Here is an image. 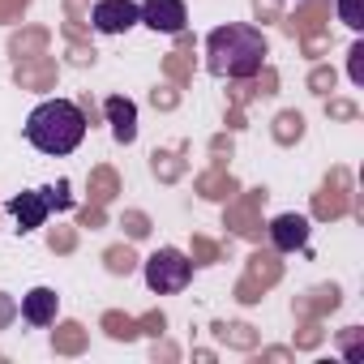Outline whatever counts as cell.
<instances>
[{
  "label": "cell",
  "instance_id": "cell-2",
  "mask_svg": "<svg viewBox=\"0 0 364 364\" xmlns=\"http://www.w3.org/2000/svg\"><path fill=\"white\" fill-rule=\"evenodd\" d=\"M86 137V112L73 99H43L26 116V141L39 154H73Z\"/></svg>",
  "mask_w": 364,
  "mask_h": 364
},
{
  "label": "cell",
  "instance_id": "cell-1",
  "mask_svg": "<svg viewBox=\"0 0 364 364\" xmlns=\"http://www.w3.org/2000/svg\"><path fill=\"white\" fill-rule=\"evenodd\" d=\"M266 35L249 22H228V26H215L206 35V69L215 77H228V82H249L262 73L266 65Z\"/></svg>",
  "mask_w": 364,
  "mask_h": 364
},
{
  "label": "cell",
  "instance_id": "cell-4",
  "mask_svg": "<svg viewBox=\"0 0 364 364\" xmlns=\"http://www.w3.org/2000/svg\"><path fill=\"white\" fill-rule=\"evenodd\" d=\"M60 189H26L18 198H9V215L18 219L22 232H39L52 215V206H65V198H56Z\"/></svg>",
  "mask_w": 364,
  "mask_h": 364
},
{
  "label": "cell",
  "instance_id": "cell-9",
  "mask_svg": "<svg viewBox=\"0 0 364 364\" xmlns=\"http://www.w3.org/2000/svg\"><path fill=\"white\" fill-rule=\"evenodd\" d=\"M56 313H60V296H56L52 287H31V291L22 296V321H31V326H52Z\"/></svg>",
  "mask_w": 364,
  "mask_h": 364
},
{
  "label": "cell",
  "instance_id": "cell-5",
  "mask_svg": "<svg viewBox=\"0 0 364 364\" xmlns=\"http://www.w3.org/2000/svg\"><path fill=\"white\" fill-rule=\"evenodd\" d=\"M137 22L150 26L154 35H180L189 26V9H185V0H141Z\"/></svg>",
  "mask_w": 364,
  "mask_h": 364
},
{
  "label": "cell",
  "instance_id": "cell-6",
  "mask_svg": "<svg viewBox=\"0 0 364 364\" xmlns=\"http://www.w3.org/2000/svg\"><path fill=\"white\" fill-rule=\"evenodd\" d=\"M90 26L99 35H124L137 26V0H95Z\"/></svg>",
  "mask_w": 364,
  "mask_h": 364
},
{
  "label": "cell",
  "instance_id": "cell-10",
  "mask_svg": "<svg viewBox=\"0 0 364 364\" xmlns=\"http://www.w3.org/2000/svg\"><path fill=\"white\" fill-rule=\"evenodd\" d=\"M338 18L347 31H364V0H338Z\"/></svg>",
  "mask_w": 364,
  "mask_h": 364
},
{
  "label": "cell",
  "instance_id": "cell-3",
  "mask_svg": "<svg viewBox=\"0 0 364 364\" xmlns=\"http://www.w3.org/2000/svg\"><path fill=\"white\" fill-rule=\"evenodd\" d=\"M141 274H146V287L154 291V296H176V291H185L189 283H193V262L180 253V249H154L150 257H146V266H141Z\"/></svg>",
  "mask_w": 364,
  "mask_h": 364
},
{
  "label": "cell",
  "instance_id": "cell-11",
  "mask_svg": "<svg viewBox=\"0 0 364 364\" xmlns=\"http://www.w3.org/2000/svg\"><path fill=\"white\" fill-rule=\"evenodd\" d=\"M360 56H364V48L355 43V48H351V82H360V77H364V73H360Z\"/></svg>",
  "mask_w": 364,
  "mask_h": 364
},
{
  "label": "cell",
  "instance_id": "cell-8",
  "mask_svg": "<svg viewBox=\"0 0 364 364\" xmlns=\"http://www.w3.org/2000/svg\"><path fill=\"white\" fill-rule=\"evenodd\" d=\"M270 240H274L279 253L304 249V245H309V219H304V215H279V219L270 223Z\"/></svg>",
  "mask_w": 364,
  "mask_h": 364
},
{
  "label": "cell",
  "instance_id": "cell-7",
  "mask_svg": "<svg viewBox=\"0 0 364 364\" xmlns=\"http://www.w3.org/2000/svg\"><path fill=\"white\" fill-rule=\"evenodd\" d=\"M103 112H107L112 137H116L120 146L137 141V103H133V99H124V95H112V99L103 103Z\"/></svg>",
  "mask_w": 364,
  "mask_h": 364
}]
</instances>
